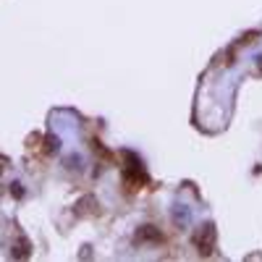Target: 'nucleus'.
<instances>
[{"instance_id":"nucleus-1","label":"nucleus","mask_w":262,"mask_h":262,"mask_svg":"<svg viewBox=\"0 0 262 262\" xmlns=\"http://www.w3.org/2000/svg\"><path fill=\"white\" fill-rule=\"evenodd\" d=\"M194 247L200 249L202 257H210L212 249H215V226L212 223H205L200 231L194 233Z\"/></svg>"},{"instance_id":"nucleus-2","label":"nucleus","mask_w":262,"mask_h":262,"mask_svg":"<svg viewBox=\"0 0 262 262\" xmlns=\"http://www.w3.org/2000/svg\"><path fill=\"white\" fill-rule=\"evenodd\" d=\"M134 238H137L139 244H144V242H160L163 236H160V231H158L155 226H142V228L137 231V236H134Z\"/></svg>"},{"instance_id":"nucleus-5","label":"nucleus","mask_w":262,"mask_h":262,"mask_svg":"<svg viewBox=\"0 0 262 262\" xmlns=\"http://www.w3.org/2000/svg\"><path fill=\"white\" fill-rule=\"evenodd\" d=\"M11 191H13L16 200H21V196H24V189H21V184H11Z\"/></svg>"},{"instance_id":"nucleus-6","label":"nucleus","mask_w":262,"mask_h":262,"mask_svg":"<svg viewBox=\"0 0 262 262\" xmlns=\"http://www.w3.org/2000/svg\"><path fill=\"white\" fill-rule=\"evenodd\" d=\"M257 74H262V58H259V69H257Z\"/></svg>"},{"instance_id":"nucleus-4","label":"nucleus","mask_w":262,"mask_h":262,"mask_svg":"<svg viewBox=\"0 0 262 262\" xmlns=\"http://www.w3.org/2000/svg\"><path fill=\"white\" fill-rule=\"evenodd\" d=\"M58 152V139L55 137H45V155H55Z\"/></svg>"},{"instance_id":"nucleus-3","label":"nucleus","mask_w":262,"mask_h":262,"mask_svg":"<svg viewBox=\"0 0 262 262\" xmlns=\"http://www.w3.org/2000/svg\"><path fill=\"white\" fill-rule=\"evenodd\" d=\"M32 254V249H29V242H16L13 244V252H11V257H16V259H27Z\"/></svg>"}]
</instances>
